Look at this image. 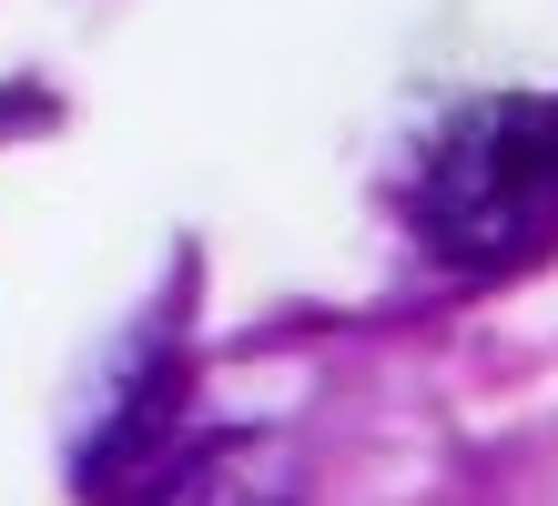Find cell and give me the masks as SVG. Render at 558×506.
<instances>
[{"label":"cell","instance_id":"obj_2","mask_svg":"<svg viewBox=\"0 0 558 506\" xmlns=\"http://www.w3.org/2000/svg\"><path fill=\"white\" fill-rule=\"evenodd\" d=\"M162 506H305V486H294V446H284V435L214 446V456H193L183 477L162 486Z\"/></svg>","mask_w":558,"mask_h":506},{"label":"cell","instance_id":"obj_1","mask_svg":"<svg viewBox=\"0 0 558 506\" xmlns=\"http://www.w3.org/2000/svg\"><path fill=\"white\" fill-rule=\"evenodd\" d=\"M558 223V101H487L426 162V233L447 254H508Z\"/></svg>","mask_w":558,"mask_h":506}]
</instances>
